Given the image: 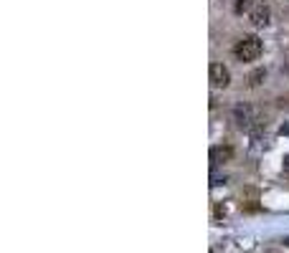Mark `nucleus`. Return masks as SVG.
<instances>
[{"mask_svg": "<svg viewBox=\"0 0 289 253\" xmlns=\"http://www.w3.org/2000/svg\"><path fill=\"white\" fill-rule=\"evenodd\" d=\"M261 41L257 36H243L236 46H233V53H236L239 61H257L261 56Z\"/></svg>", "mask_w": 289, "mask_h": 253, "instance_id": "nucleus-1", "label": "nucleus"}, {"mask_svg": "<svg viewBox=\"0 0 289 253\" xmlns=\"http://www.w3.org/2000/svg\"><path fill=\"white\" fill-rule=\"evenodd\" d=\"M210 84H213L216 89H226L231 84V71L224 63H210Z\"/></svg>", "mask_w": 289, "mask_h": 253, "instance_id": "nucleus-2", "label": "nucleus"}, {"mask_svg": "<svg viewBox=\"0 0 289 253\" xmlns=\"http://www.w3.org/2000/svg\"><path fill=\"white\" fill-rule=\"evenodd\" d=\"M233 122H236L239 127H254V124H259L257 119H254V109L246 106V104H239L236 109H233Z\"/></svg>", "mask_w": 289, "mask_h": 253, "instance_id": "nucleus-3", "label": "nucleus"}, {"mask_svg": "<svg viewBox=\"0 0 289 253\" xmlns=\"http://www.w3.org/2000/svg\"><path fill=\"white\" fill-rule=\"evenodd\" d=\"M269 18H272V10H269V5H266V3H257V5H254L251 8V23L254 26H266V23H269Z\"/></svg>", "mask_w": 289, "mask_h": 253, "instance_id": "nucleus-4", "label": "nucleus"}, {"mask_svg": "<svg viewBox=\"0 0 289 253\" xmlns=\"http://www.w3.org/2000/svg\"><path fill=\"white\" fill-rule=\"evenodd\" d=\"M233 157V149L226 147V145H216V147H210V162L213 164H224V162H231Z\"/></svg>", "mask_w": 289, "mask_h": 253, "instance_id": "nucleus-5", "label": "nucleus"}, {"mask_svg": "<svg viewBox=\"0 0 289 253\" xmlns=\"http://www.w3.org/2000/svg\"><path fill=\"white\" fill-rule=\"evenodd\" d=\"M264 79H266V69H257V71H251L249 74V86H251V89H257V86H261L264 84Z\"/></svg>", "mask_w": 289, "mask_h": 253, "instance_id": "nucleus-6", "label": "nucleus"}, {"mask_svg": "<svg viewBox=\"0 0 289 253\" xmlns=\"http://www.w3.org/2000/svg\"><path fill=\"white\" fill-rule=\"evenodd\" d=\"M251 5H254V0H236V3H233V13L243 15L246 10H251Z\"/></svg>", "mask_w": 289, "mask_h": 253, "instance_id": "nucleus-7", "label": "nucleus"}, {"mask_svg": "<svg viewBox=\"0 0 289 253\" xmlns=\"http://www.w3.org/2000/svg\"><path fill=\"white\" fill-rule=\"evenodd\" d=\"M279 134H289V124H282L279 127Z\"/></svg>", "mask_w": 289, "mask_h": 253, "instance_id": "nucleus-8", "label": "nucleus"}, {"mask_svg": "<svg viewBox=\"0 0 289 253\" xmlns=\"http://www.w3.org/2000/svg\"><path fill=\"white\" fill-rule=\"evenodd\" d=\"M284 170H287V172H289V155H287V157H284Z\"/></svg>", "mask_w": 289, "mask_h": 253, "instance_id": "nucleus-9", "label": "nucleus"}, {"mask_svg": "<svg viewBox=\"0 0 289 253\" xmlns=\"http://www.w3.org/2000/svg\"><path fill=\"white\" fill-rule=\"evenodd\" d=\"M284 246H289V238H284Z\"/></svg>", "mask_w": 289, "mask_h": 253, "instance_id": "nucleus-10", "label": "nucleus"}]
</instances>
